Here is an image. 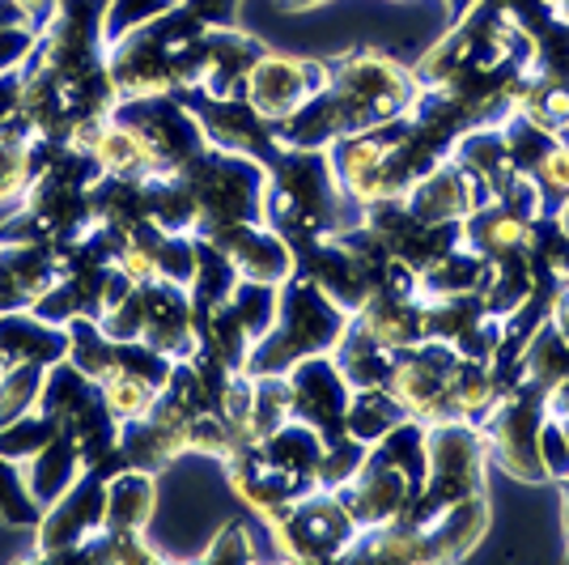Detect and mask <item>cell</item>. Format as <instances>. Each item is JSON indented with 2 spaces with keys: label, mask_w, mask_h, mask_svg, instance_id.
Here are the masks:
<instances>
[{
  "label": "cell",
  "mask_w": 569,
  "mask_h": 565,
  "mask_svg": "<svg viewBox=\"0 0 569 565\" xmlns=\"http://www.w3.org/2000/svg\"><path fill=\"white\" fill-rule=\"evenodd\" d=\"M426 86L417 69H408L400 60H391L387 51H349L328 65V86L319 98L328 102L332 123L340 137L370 132L382 123L412 116V107L421 102Z\"/></svg>",
  "instance_id": "obj_1"
},
{
  "label": "cell",
  "mask_w": 569,
  "mask_h": 565,
  "mask_svg": "<svg viewBox=\"0 0 569 565\" xmlns=\"http://www.w3.org/2000/svg\"><path fill=\"white\" fill-rule=\"evenodd\" d=\"M349 328H353V315L336 307L310 277L293 272L281 285L272 328L263 331L247 357V375H284L307 357L336 354Z\"/></svg>",
  "instance_id": "obj_2"
},
{
  "label": "cell",
  "mask_w": 569,
  "mask_h": 565,
  "mask_svg": "<svg viewBox=\"0 0 569 565\" xmlns=\"http://www.w3.org/2000/svg\"><path fill=\"white\" fill-rule=\"evenodd\" d=\"M263 527L272 536V548L281 557H298V562L349 557L353 544L361 541L353 511L345 506V497L336 489H310L293 506H284L277 518H268Z\"/></svg>",
  "instance_id": "obj_3"
},
{
  "label": "cell",
  "mask_w": 569,
  "mask_h": 565,
  "mask_svg": "<svg viewBox=\"0 0 569 565\" xmlns=\"http://www.w3.org/2000/svg\"><path fill=\"white\" fill-rule=\"evenodd\" d=\"M463 354H455L442 340H421L412 349L396 354V370L387 378V391L396 396L403 417L417 425L455 422V375Z\"/></svg>",
  "instance_id": "obj_4"
},
{
  "label": "cell",
  "mask_w": 569,
  "mask_h": 565,
  "mask_svg": "<svg viewBox=\"0 0 569 565\" xmlns=\"http://www.w3.org/2000/svg\"><path fill=\"white\" fill-rule=\"evenodd\" d=\"M323 86H328V65L323 60L263 51L260 60H256V69L247 72V81H242V98L277 128L293 111H302Z\"/></svg>",
  "instance_id": "obj_5"
},
{
  "label": "cell",
  "mask_w": 569,
  "mask_h": 565,
  "mask_svg": "<svg viewBox=\"0 0 569 565\" xmlns=\"http://www.w3.org/2000/svg\"><path fill=\"white\" fill-rule=\"evenodd\" d=\"M102 497H107V476L86 468L72 489L48 502L34 523L39 557H81V548L102 532Z\"/></svg>",
  "instance_id": "obj_6"
},
{
  "label": "cell",
  "mask_w": 569,
  "mask_h": 565,
  "mask_svg": "<svg viewBox=\"0 0 569 565\" xmlns=\"http://www.w3.org/2000/svg\"><path fill=\"white\" fill-rule=\"evenodd\" d=\"M284 383H289V400H293V422L315 429L323 443L345 438V408H349L353 387L340 375L332 354L298 361L293 370H284Z\"/></svg>",
  "instance_id": "obj_7"
},
{
  "label": "cell",
  "mask_w": 569,
  "mask_h": 565,
  "mask_svg": "<svg viewBox=\"0 0 569 565\" xmlns=\"http://www.w3.org/2000/svg\"><path fill=\"white\" fill-rule=\"evenodd\" d=\"M69 357V328L43 319L39 310L0 315V370L4 366H56Z\"/></svg>",
  "instance_id": "obj_8"
},
{
  "label": "cell",
  "mask_w": 569,
  "mask_h": 565,
  "mask_svg": "<svg viewBox=\"0 0 569 565\" xmlns=\"http://www.w3.org/2000/svg\"><path fill=\"white\" fill-rule=\"evenodd\" d=\"M158 515V476L141 468H119L107 476L102 497V532L111 536H144Z\"/></svg>",
  "instance_id": "obj_9"
},
{
  "label": "cell",
  "mask_w": 569,
  "mask_h": 565,
  "mask_svg": "<svg viewBox=\"0 0 569 565\" xmlns=\"http://www.w3.org/2000/svg\"><path fill=\"white\" fill-rule=\"evenodd\" d=\"M81 472H86V455L77 447V438L64 434V429H56V438H51L48 447L34 450L22 464L26 485H30V494H34L39 506H48V502H56L64 489H72Z\"/></svg>",
  "instance_id": "obj_10"
},
{
  "label": "cell",
  "mask_w": 569,
  "mask_h": 565,
  "mask_svg": "<svg viewBox=\"0 0 569 565\" xmlns=\"http://www.w3.org/2000/svg\"><path fill=\"white\" fill-rule=\"evenodd\" d=\"M34 153L39 137L22 116L0 123V209L22 205V196L34 184Z\"/></svg>",
  "instance_id": "obj_11"
},
{
  "label": "cell",
  "mask_w": 569,
  "mask_h": 565,
  "mask_svg": "<svg viewBox=\"0 0 569 565\" xmlns=\"http://www.w3.org/2000/svg\"><path fill=\"white\" fill-rule=\"evenodd\" d=\"M403 422V408L387 387H353L349 408H345V434L357 438L361 447H375L387 429Z\"/></svg>",
  "instance_id": "obj_12"
},
{
  "label": "cell",
  "mask_w": 569,
  "mask_h": 565,
  "mask_svg": "<svg viewBox=\"0 0 569 565\" xmlns=\"http://www.w3.org/2000/svg\"><path fill=\"white\" fill-rule=\"evenodd\" d=\"M43 383H48V366H4L0 370V425L34 413L43 400Z\"/></svg>",
  "instance_id": "obj_13"
},
{
  "label": "cell",
  "mask_w": 569,
  "mask_h": 565,
  "mask_svg": "<svg viewBox=\"0 0 569 565\" xmlns=\"http://www.w3.org/2000/svg\"><path fill=\"white\" fill-rule=\"evenodd\" d=\"M39 515H43V506L30 494L22 464H13L9 455H0V527L22 532V527H34Z\"/></svg>",
  "instance_id": "obj_14"
},
{
  "label": "cell",
  "mask_w": 569,
  "mask_h": 565,
  "mask_svg": "<svg viewBox=\"0 0 569 565\" xmlns=\"http://www.w3.org/2000/svg\"><path fill=\"white\" fill-rule=\"evenodd\" d=\"M179 4H183V0H102V34H107V48H111L116 39H123V34H132V30H141V26L174 13Z\"/></svg>",
  "instance_id": "obj_15"
},
{
  "label": "cell",
  "mask_w": 569,
  "mask_h": 565,
  "mask_svg": "<svg viewBox=\"0 0 569 565\" xmlns=\"http://www.w3.org/2000/svg\"><path fill=\"white\" fill-rule=\"evenodd\" d=\"M531 179H536L540 196L566 200L569 196V145L552 137V141L545 145V153L536 158V166H531Z\"/></svg>",
  "instance_id": "obj_16"
},
{
  "label": "cell",
  "mask_w": 569,
  "mask_h": 565,
  "mask_svg": "<svg viewBox=\"0 0 569 565\" xmlns=\"http://www.w3.org/2000/svg\"><path fill=\"white\" fill-rule=\"evenodd\" d=\"M204 557H209V562H221V557H256V544H251L247 523H226V527L217 532V544L204 548Z\"/></svg>",
  "instance_id": "obj_17"
},
{
  "label": "cell",
  "mask_w": 569,
  "mask_h": 565,
  "mask_svg": "<svg viewBox=\"0 0 569 565\" xmlns=\"http://www.w3.org/2000/svg\"><path fill=\"white\" fill-rule=\"evenodd\" d=\"M238 4L242 0H183V9L204 26H234Z\"/></svg>",
  "instance_id": "obj_18"
},
{
  "label": "cell",
  "mask_w": 569,
  "mask_h": 565,
  "mask_svg": "<svg viewBox=\"0 0 569 565\" xmlns=\"http://www.w3.org/2000/svg\"><path fill=\"white\" fill-rule=\"evenodd\" d=\"M9 4H13L18 13H22L26 22L43 26V22H48V13L56 9V4H60V0H9Z\"/></svg>",
  "instance_id": "obj_19"
},
{
  "label": "cell",
  "mask_w": 569,
  "mask_h": 565,
  "mask_svg": "<svg viewBox=\"0 0 569 565\" xmlns=\"http://www.w3.org/2000/svg\"><path fill=\"white\" fill-rule=\"evenodd\" d=\"M277 9L284 13H315V9H323V4H332V0H272Z\"/></svg>",
  "instance_id": "obj_20"
}]
</instances>
